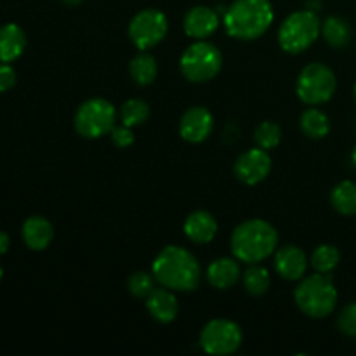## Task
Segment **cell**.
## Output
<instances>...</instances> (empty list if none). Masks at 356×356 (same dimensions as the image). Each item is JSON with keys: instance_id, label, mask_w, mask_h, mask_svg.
Masks as SVG:
<instances>
[{"instance_id": "6da1fadb", "label": "cell", "mask_w": 356, "mask_h": 356, "mask_svg": "<svg viewBox=\"0 0 356 356\" xmlns=\"http://www.w3.org/2000/svg\"><path fill=\"white\" fill-rule=\"evenodd\" d=\"M152 273L162 287L179 292L195 291L202 278L197 257L190 250L177 245H169L160 250L153 261Z\"/></svg>"}, {"instance_id": "7a4b0ae2", "label": "cell", "mask_w": 356, "mask_h": 356, "mask_svg": "<svg viewBox=\"0 0 356 356\" xmlns=\"http://www.w3.org/2000/svg\"><path fill=\"white\" fill-rule=\"evenodd\" d=\"M273 23L270 0H235L225 13V28L229 37L256 40Z\"/></svg>"}, {"instance_id": "3957f363", "label": "cell", "mask_w": 356, "mask_h": 356, "mask_svg": "<svg viewBox=\"0 0 356 356\" xmlns=\"http://www.w3.org/2000/svg\"><path fill=\"white\" fill-rule=\"evenodd\" d=\"M278 233L263 219H249L235 228L232 235V252L242 263L257 264L277 250Z\"/></svg>"}, {"instance_id": "277c9868", "label": "cell", "mask_w": 356, "mask_h": 356, "mask_svg": "<svg viewBox=\"0 0 356 356\" xmlns=\"http://www.w3.org/2000/svg\"><path fill=\"white\" fill-rule=\"evenodd\" d=\"M294 299L298 308L312 318H325L337 305V291L332 280L323 273L306 277L296 287Z\"/></svg>"}, {"instance_id": "5b68a950", "label": "cell", "mask_w": 356, "mask_h": 356, "mask_svg": "<svg viewBox=\"0 0 356 356\" xmlns=\"http://www.w3.org/2000/svg\"><path fill=\"white\" fill-rule=\"evenodd\" d=\"M320 31L322 24L313 10H296L280 24L278 44L289 54H299L315 44Z\"/></svg>"}, {"instance_id": "8992f818", "label": "cell", "mask_w": 356, "mask_h": 356, "mask_svg": "<svg viewBox=\"0 0 356 356\" xmlns=\"http://www.w3.org/2000/svg\"><path fill=\"white\" fill-rule=\"evenodd\" d=\"M181 73L195 83H204L214 79L222 66L221 51L214 44L198 40L191 44L181 56Z\"/></svg>"}, {"instance_id": "52a82bcc", "label": "cell", "mask_w": 356, "mask_h": 356, "mask_svg": "<svg viewBox=\"0 0 356 356\" xmlns=\"http://www.w3.org/2000/svg\"><path fill=\"white\" fill-rule=\"evenodd\" d=\"M115 118L117 111L113 104L103 97H94L79 106L75 113V129L82 138H103L115 127Z\"/></svg>"}, {"instance_id": "ba28073f", "label": "cell", "mask_w": 356, "mask_h": 356, "mask_svg": "<svg viewBox=\"0 0 356 356\" xmlns=\"http://www.w3.org/2000/svg\"><path fill=\"white\" fill-rule=\"evenodd\" d=\"M336 75L323 63H312L299 73L298 96L302 103L309 106L327 103L336 92Z\"/></svg>"}, {"instance_id": "9c48e42d", "label": "cell", "mask_w": 356, "mask_h": 356, "mask_svg": "<svg viewBox=\"0 0 356 356\" xmlns=\"http://www.w3.org/2000/svg\"><path fill=\"white\" fill-rule=\"evenodd\" d=\"M242 330L232 320H211L200 332V346L207 355L226 356L235 353L242 344Z\"/></svg>"}, {"instance_id": "30bf717a", "label": "cell", "mask_w": 356, "mask_h": 356, "mask_svg": "<svg viewBox=\"0 0 356 356\" xmlns=\"http://www.w3.org/2000/svg\"><path fill=\"white\" fill-rule=\"evenodd\" d=\"M167 17L159 9H145L136 14L129 23V37L139 51L155 47L167 33Z\"/></svg>"}, {"instance_id": "8fae6325", "label": "cell", "mask_w": 356, "mask_h": 356, "mask_svg": "<svg viewBox=\"0 0 356 356\" xmlns=\"http://www.w3.org/2000/svg\"><path fill=\"white\" fill-rule=\"evenodd\" d=\"M271 172V159L266 149L252 148L242 153L235 162V176L245 184H257Z\"/></svg>"}, {"instance_id": "7c38bea8", "label": "cell", "mask_w": 356, "mask_h": 356, "mask_svg": "<svg viewBox=\"0 0 356 356\" xmlns=\"http://www.w3.org/2000/svg\"><path fill=\"white\" fill-rule=\"evenodd\" d=\"M214 129V118L204 106H193L184 111L179 122V134L188 143H202L211 136Z\"/></svg>"}, {"instance_id": "4fadbf2b", "label": "cell", "mask_w": 356, "mask_h": 356, "mask_svg": "<svg viewBox=\"0 0 356 356\" xmlns=\"http://www.w3.org/2000/svg\"><path fill=\"white\" fill-rule=\"evenodd\" d=\"M184 31L195 40H204L211 37L219 26V14L205 6H197L190 9L184 16Z\"/></svg>"}, {"instance_id": "5bb4252c", "label": "cell", "mask_w": 356, "mask_h": 356, "mask_svg": "<svg viewBox=\"0 0 356 356\" xmlns=\"http://www.w3.org/2000/svg\"><path fill=\"white\" fill-rule=\"evenodd\" d=\"M308 259L305 250L296 245H284L275 254V270L285 280H301L306 273Z\"/></svg>"}, {"instance_id": "9a60e30c", "label": "cell", "mask_w": 356, "mask_h": 356, "mask_svg": "<svg viewBox=\"0 0 356 356\" xmlns=\"http://www.w3.org/2000/svg\"><path fill=\"white\" fill-rule=\"evenodd\" d=\"M146 309L149 315L160 323H170L176 320L179 313V305H177L176 296L170 292V289H153L152 294L146 298Z\"/></svg>"}, {"instance_id": "2e32d148", "label": "cell", "mask_w": 356, "mask_h": 356, "mask_svg": "<svg viewBox=\"0 0 356 356\" xmlns=\"http://www.w3.org/2000/svg\"><path fill=\"white\" fill-rule=\"evenodd\" d=\"M21 235H23V242L26 243L28 249L45 250L54 238V228L42 216H31L24 221Z\"/></svg>"}, {"instance_id": "e0dca14e", "label": "cell", "mask_w": 356, "mask_h": 356, "mask_svg": "<svg viewBox=\"0 0 356 356\" xmlns=\"http://www.w3.org/2000/svg\"><path fill=\"white\" fill-rule=\"evenodd\" d=\"M26 49V33L16 23H7L0 28V63H13Z\"/></svg>"}, {"instance_id": "ac0fdd59", "label": "cell", "mask_w": 356, "mask_h": 356, "mask_svg": "<svg viewBox=\"0 0 356 356\" xmlns=\"http://www.w3.org/2000/svg\"><path fill=\"white\" fill-rule=\"evenodd\" d=\"M184 233L193 243H209L218 233V222L207 211L191 212L184 221Z\"/></svg>"}, {"instance_id": "d6986e66", "label": "cell", "mask_w": 356, "mask_h": 356, "mask_svg": "<svg viewBox=\"0 0 356 356\" xmlns=\"http://www.w3.org/2000/svg\"><path fill=\"white\" fill-rule=\"evenodd\" d=\"M240 278V266L232 257H221L209 264L207 268V280L209 284L219 291L233 287Z\"/></svg>"}, {"instance_id": "ffe728a7", "label": "cell", "mask_w": 356, "mask_h": 356, "mask_svg": "<svg viewBox=\"0 0 356 356\" xmlns=\"http://www.w3.org/2000/svg\"><path fill=\"white\" fill-rule=\"evenodd\" d=\"M322 33L327 44L334 49H343L350 45L353 31H351L350 23L344 17L330 16L327 17L325 23L322 24Z\"/></svg>"}, {"instance_id": "44dd1931", "label": "cell", "mask_w": 356, "mask_h": 356, "mask_svg": "<svg viewBox=\"0 0 356 356\" xmlns=\"http://www.w3.org/2000/svg\"><path fill=\"white\" fill-rule=\"evenodd\" d=\"M129 72H131L132 80L138 86H149L156 79L159 66H156L155 58L152 54H148V52H139L138 56L132 58L131 65H129Z\"/></svg>"}, {"instance_id": "7402d4cb", "label": "cell", "mask_w": 356, "mask_h": 356, "mask_svg": "<svg viewBox=\"0 0 356 356\" xmlns=\"http://www.w3.org/2000/svg\"><path fill=\"white\" fill-rule=\"evenodd\" d=\"M332 207L343 216H356V183L343 181L330 193Z\"/></svg>"}, {"instance_id": "603a6c76", "label": "cell", "mask_w": 356, "mask_h": 356, "mask_svg": "<svg viewBox=\"0 0 356 356\" xmlns=\"http://www.w3.org/2000/svg\"><path fill=\"white\" fill-rule=\"evenodd\" d=\"M301 131L312 139H322L330 132V120L318 108H308L301 115Z\"/></svg>"}, {"instance_id": "cb8c5ba5", "label": "cell", "mask_w": 356, "mask_h": 356, "mask_svg": "<svg viewBox=\"0 0 356 356\" xmlns=\"http://www.w3.org/2000/svg\"><path fill=\"white\" fill-rule=\"evenodd\" d=\"M341 261V252L334 245H320L318 249H315L312 256V266L316 273L329 275L330 271H334L337 268Z\"/></svg>"}, {"instance_id": "d4e9b609", "label": "cell", "mask_w": 356, "mask_h": 356, "mask_svg": "<svg viewBox=\"0 0 356 356\" xmlns=\"http://www.w3.org/2000/svg\"><path fill=\"white\" fill-rule=\"evenodd\" d=\"M149 117V106L146 101L143 99H129L125 101L124 106L120 110V120L122 124L127 127H138V125L145 124Z\"/></svg>"}, {"instance_id": "484cf974", "label": "cell", "mask_w": 356, "mask_h": 356, "mask_svg": "<svg viewBox=\"0 0 356 356\" xmlns=\"http://www.w3.org/2000/svg\"><path fill=\"white\" fill-rule=\"evenodd\" d=\"M271 285V277L268 273V270H264L263 266H250L249 270L243 273V287L249 294L252 296H263L266 294L268 289Z\"/></svg>"}, {"instance_id": "4316f807", "label": "cell", "mask_w": 356, "mask_h": 356, "mask_svg": "<svg viewBox=\"0 0 356 356\" xmlns=\"http://www.w3.org/2000/svg\"><path fill=\"white\" fill-rule=\"evenodd\" d=\"M254 139L256 145L263 149H273L280 145L282 139V129L275 122H263L257 125L256 132H254Z\"/></svg>"}, {"instance_id": "83f0119b", "label": "cell", "mask_w": 356, "mask_h": 356, "mask_svg": "<svg viewBox=\"0 0 356 356\" xmlns=\"http://www.w3.org/2000/svg\"><path fill=\"white\" fill-rule=\"evenodd\" d=\"M127 287L129 292H131L134 298L146 299L152 294L153 289H155V277L146 273V271H136V273H132L131 277H129Z\"/></svg>"}, {"instance_id": "f1b7e54d", "label": "cell", "mask_w": 356, "mask_h": 356, "mask_svg": "<svg viewBox=\"0 0 356 356\" xmlns=\"http://www.w3.org/2000/svg\"><path fill=\"white\" fill-rule=\"evenodd\" d=\"M337 327L344 336L356 337V302L344 306L337 318Z\"/></svg>"}, {"instance_id": "f546056e", "label": "cell", "mask_w": 356, "mask_h": 356, "mask_svg": "<svg viewBox=\"0 0 356 356\" xmlns=\"http://www.w3.org/2000/svg\"><path fill=\"white\" fill-rule=\"evenodd\" d=\"M110 136L113 145L118 146V148H129V146L134 145V134H132L131 127H127V125L124 124L111 129Z\"/></svg>"}, {"instance_id": "4dcf8cb0", "label": "cell", "mask_w": 356, "mask_h": 356, "mask_svg": "<svg viewBox=\"0 0 356 356\" xmlns=\"http://www.w3.org/2000/svg\"><path fill=\"white\" fill-rule=\"evenodd\" d=\"M16 70L9 63H0V92H7L16 86Z\"/></svg>"}, {"instance_id": "1f68e13d", "label": "cell", "mask_w": 356, "mask_h": 356, "mask_svg": "<svg viewBox=\"0 0 356 356\" xmlns=\"http://www.w3.org/2000/svg\"><path fill=\"white\" fill-rule=\"evenodd\" d=\"M9 245H10V236L7 235L6 232H2V229H0V256L9 250Z\"/></svg>"}, {"instance_id": "d6a6232c", "label": "cell", "mask_w": 356, "mask_h": 356, "mask_svg": "<svg viewBox=\"0 0 356 356\" xmlns=\"http://www.w3.org/2000/svg\"><path fill=\"white\" fill-rule=\"evenodd\" d=\"M63 2L68 3V6H79V3L82 2V0H63Z\"/></svg>"}, {"instance_id": "836d02e7", "label": "cell", "mask_w": 356, "mask_h": 356, "mask_svg": "<svg viewBox=\"0 0 356 356\" xmlns=\"http://www.w3.org/2000/svg\"><path fill=\"white\" fill-rule=\"evenodd\" d=\"M351 160H353V163H355V167H356V145H355V148H353V153H351Z\"/></svg>"}, {"instance_id": "e575fe53", "label": "cell", "mask_w": 356, "mask_h": 356, "mask_svg": "<svg viewBox=\"0 0 356 356\" xmlns=\"http://www.w3.org/2000/svg\"><path fill=\"white\" fill-rule=\"evenodd\" d=\"M2 277H3V270H2V264H0V282H2Z\"/></svg>"}, {"instance_id": "d590c367", "label": "cell", "mask_w": 356, "mask_h": 356, "mask_svg": "<svg viewBox=\"0 0 356 356\" xmlns=\"http://www.w3.org/2000/svg\"><path fill=\"white\" fill-rule=\"evenodd\" d=\"M355 101H356V83H355Z\"/></svg>"}]
</instances>
